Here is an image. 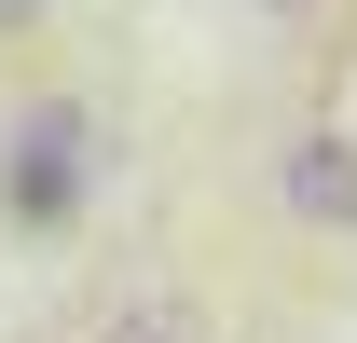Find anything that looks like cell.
<instances>
[{"mask_svg": "<svg viewBox=\"0 0 357 343\" xmlns=\"http://www.w3.org/2000/svg\"><path fill=\"white\" fill-rule=\"evenodd\" d=\"M14 28H42V0H0V42H14Z\"/></svg>", "mask_w": 357, "mask_h": 343, "instance_id": "4", "label": "cell"}, {"mask_svg": "<svg viewBox=\"0 0 357 343\" xmlns=\"http://www.w3.org/2000/svg\"><path fill=\"white\" fill-rule=\"evenodd\" d=\"M83 192H96V124L69 96H42V110L14 124V151H0V220H14V234H69Z\"/></svg>", "mask_w": 357, "mask_h": 343, "instance_id": "1", "label": "cell"}, {"mask_svg": "<svg viewBox=\"0 0 357 343\" xmlns=\"http://www.w3.org/2000/svg\"><path fill=\"white\" fill-rule=\"evenodd\" d=\"M110 343H178V330H165V316H124V330H110Z\"/></svg>", "mask_w": 357, "mask_h": 343, "instance_id": "3", "label": "cell"}, {"mask_svg": "<svg viewBox=\"0 0 357 343\" xmlns=\"http://www.w3.org/2000/svg\"><path fill=\"white\" fill-rule=\"evenodd\" d=\"M261 14H303V0H261Z\"/></svg>", "mask_w": 357, "mask_h": 343, "instance_id": "5", "label": "cell"}, {"mask_svg": "<svg viewBox=\"0 0 357 343\" xmlns=\"http://www.w3.org/2000/svg\"><path fill=\"white\" fill-rule=\"evenodd\" d=\"M275 206L316 234H357V137H289L275 151Z\"/></svg>", "mask_w": 357, "mask_h": 343, "instance_id": "2", "label": "cell"}]
</instances>
